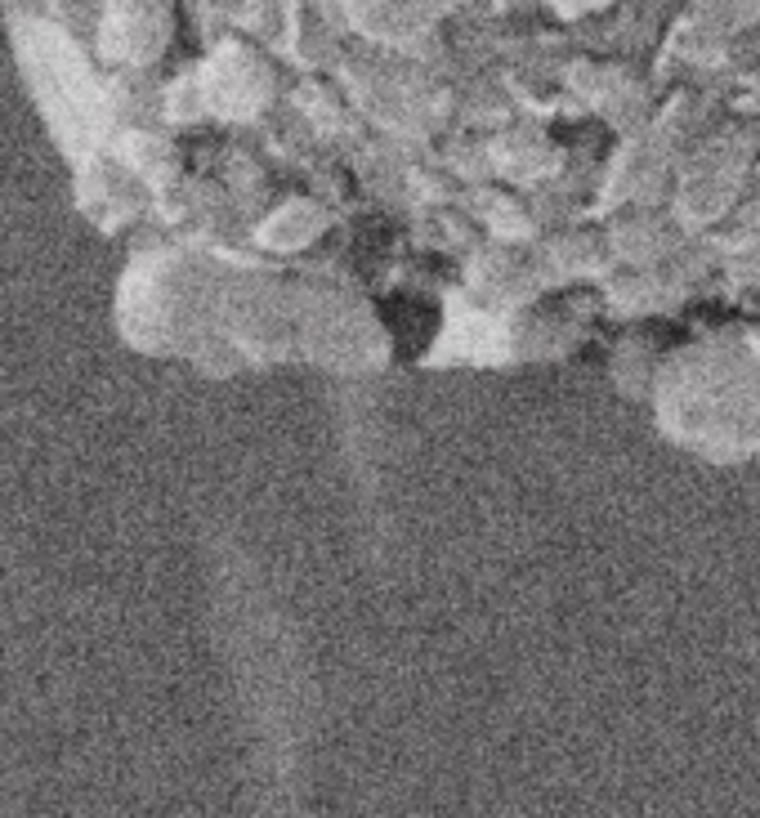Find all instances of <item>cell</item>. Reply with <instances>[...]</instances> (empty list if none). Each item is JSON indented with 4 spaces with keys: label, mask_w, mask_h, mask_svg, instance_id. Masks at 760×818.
I'll return each mask as SVG.
<instances>
[{
    "label": "cell",
    "mask_w": 760,
    "mask_h": 818,
    "mask_svg": "<svg viewBox=\"0 0 760 818\" xmlns=\"http://www.w3.org/2000/svg\"><path fill=\"white\" fill-rule=\"evenodd\" d=\"M385 318L394 327V341L403 345V354H416L429 345V336L439 331V314H434L425 301H416V295H398V301L385 305Z\"/></svg>",
    "instance_id": "6da1fadb"
}]
</instances>
